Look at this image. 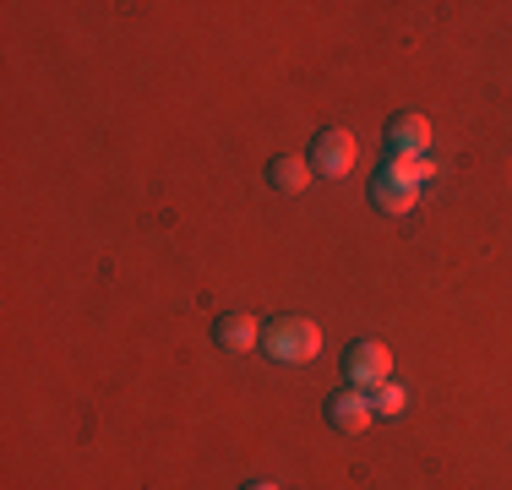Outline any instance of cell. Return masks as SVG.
I'll return each instance as SVG.
<instances>
[{"instance_id":"obj_1","label":"cell","mask_w":512,"mask_h":490,"mask_svg":"<svg viewBox=\"0 0 512 490\" xmlns=\"http://www.w3.org/2000/svg\"><path fill=\"white\" fill-rule=\"evenodd\" d=\"M436 175L431 158H387L382 175H376L371 186V202L382 207V213H409L414 202H420V186Z\"/></svg>"},{"instance_id":"obj_2","label":"cell","mask_w":512,"mask_h":490,"mask_svg":"<svg viewBox=\"0 0 512 490\" xmlns=\"http://www.w3.org/2000/svg\"><path fill=\"white\" fill-rule=\"evenodd\" d=\"M262 349H267V360H278V365H306V360H316V349H322V333H316L311 316H273V322L262 327Z\"/></svg>"},{"instance_id":"obj_3","label":"cell","mask_w":512,"mask_h":490,"mask_svg":"<svg viewBox=\"0 0 512 490\" xmlns=\"http://www.w3.org/2000/svg\"><path fill=\"white\" fill-rule=\"evenodd\" d=\"M311 169L327 180H344L349 169H355V137H349V131H322V137L311 142Z\"/></svg>"},{"instance_id":"obj_4","label":"cell","mask_w":512,"mask_h":490,"mask_svg":"<svg viewBox=\"0 0 512 490\" xmlns=\"http://www.w3.org/2000/svg\"><path fill=\"white\" fill-rule=\"evenodd\" d=\"M349 382L355 387H382L387 376H393V354H387V343H355V349H349Z\"/></svg>"},{"instance_id":"obj_5","label":"cell","mask_w":512,"mask_h":490,"mask_svg":"<svg viewBox=\"0 0 512 490\" xmlns=\"http://www.w3.org/2000/svg\"><path fill=\"white\" fill-rule=\"evenodd\" d=\"M371 398H365V392H355V387H344V392H333V398H327V425H333V431H365V425H371Z\"/></svg>"},{"instance_id":"obj_6","label":"cell","mask_w":512,"mask_h":490,"mask_svg":"<svg viewBox=\"0 0 512 490\" xmlns=\"http://www.w3.org/2000/svg\"><path fill=\"white\" fill-rule=\"evenodd\" d=\"M387 147H393V158H425V147H431V120L398 115L393 126H387Z\"/></svg>"},{"instance_id":"obj_7","label":"cell","mask_w":512,"mask_h":490,"mask_svg":"<svg viewBox=\"0 0 512 490\" xmlns=\"http://www.w3.org/2000/svg\"><path fill=\"white\" fill-rule=\"evenodd\" d=\"M213 343H218L224 354H246L251 343H262V327H256L246 311H229V316H218V327H213Z\"/></svg>"},{"instance_id":"obj_8","label":"cell","mask_w":512,"mask_h":490,"mask_svg":"<svg viewBox=\"0 0 512 490\" xmlns=\"http://www.w3.org/2000/svg\"><path fill=\"white\" fill-rule=\"evenodd\" d=\"M267 180H273L278 191H306L311 186V158H295V153H278L273 164H267Z\"/></svg>"},{"instance_id":"obj_9","label":"cell","mask_w":512,"mask_h":490,"mask_svg":"<svg viewBox=\"0 0 512 490\" xmlns=\"http://www.w3.org/2000/svg\"><path fill=\"white\" fill-rule=\"evenodd\" d=\"M371 409L393 420V414H404V409H409V392L398 387V382H382V387H376V398H371Z\"/></svg>"},{"instance_id":"obj_10","label":"cell","mask_w":512,"mask_h":490,"mask_svg":"<svg viewBox=\"0 0 512 490\" xmlns=\"http://www.w3.org/2000/svg\"><path fill=\"white\" fill-rule=\"evenodd\" d=\"M246 490H278V485H246Z\"/></svg>"}]
</instances>
